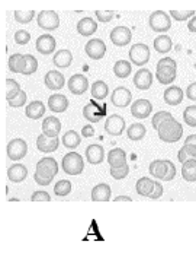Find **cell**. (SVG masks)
Masks as SVG:
<instances>
[{
  "label": "cell",
  "mask_w": 196,
  "mask_h": 254,
  "mask_svg": "<svg viewBox=\"0 0 196 254\" xmlns=\"http://www.w3.org/2000/svg\"><path fill=\"white\" fill-rule=\"evenodd\" d=\"M151 113H153V105L148 100H137L131 105V114L135 119H140V120L147 119Z\"/></svg>",
  "instance_id": "16"
},
{
  "label": "cell",
  "mask_w": 196,
  "mask_h": 254,
  "mask_svg": "<svg viewBox=\"0 0 196 254\" xmlns=\"http://www.w3.org/2000/svg\"><path fill=\"white\" fill-rule=\"evenodd\" d=\"M105 158V151L100 145H90L86 148V161L92 165H99Z\"/></svg>",
  "instance_id": "27"
},
{
  "label": "cell",
  "mask_w": 196,
  "mask_h": 254,
  "mask_svg": "<svg viewBox=\"0 0 196 254\" xmlns=\"http://www.w3.org/2000/svg\"><path fill=\"white\" fill-rule=\"evenodd\" d=\"M96 18L100 22H111L112 18L115 16V12L114 10H96Z\"/></svg>",
  "instance_id": "49"
},
{
  "label": "cell",
  "mask_w": 196,
  "mask_h": 254,
  "mask_svg": "<svg viewBox=\"0 0 196 254\" xmlns=\"http://www.w3.org/2000/svg\"><path fill=\"white\" fill-rule=\"evenodd\" d=\"M37 51L42 56H49L52 54L55 47H57V43H55V38L51 35V34H42L38 40H37Z\"/></svg>",
  "instance_id": "15"
},
{
  "label": "cell",
  "mask_w": 196,
  "mask_h": 254,
  "mask_svg": "<svg viewBox=\"0 0 196 254\" xmlns=\"http://www.w3.org/2000/svg\"><path fill=\"white\" fill-rule=\"evenodd\" d=\"M114 73H115V76L119 77V79H125V77H128L132 73V66L126 60H118L114 64Z\"/></svg>",
  "instance_id": "37"
},
{
  "label": "cell",
  "mask_w": 196,
  "mask_h": 254,
  "mask_svg": "<svg viewBox=\"0 0 196 254\" xmlns=\"http://www.w3.org/2000/svg\"><path fill=\"white\" fill-rule=\"evenodd\" d=\"M129 60L135 66H140V67L146 66L150 60V49L147 44H143V43L132 44V47L129 50Z\"/></svg>",
  "instance_id": "6"
},
{
  "label": "cell",
  "mask_w": 196,
  "mask_h": 254,
  "mask_svg": "<svg viewBox=\"0 0 196 254\" xmlns=\"http://www.w3.org/2000/svg\"><path fill=\"white\" fill-rule=\"evenodd\" d=\"M115 202H132V199L131 197H126V196H118L115 199Z\"/></svg>",
  "instance_id": "58"
},
{
  "label": "cell",
  "mask_w": 196,
  "mask_h": 254,
  "mask_svg": "<svg viewBox=\"0 0 196 254\" xmlns=\"http://www.w3.org/2000/svg\"><path fill=\"white\" fill-rule=\"evenodd\" d=\"M167 162H169V173H167V176H166V178H164L163 181H172L173 178L176 177V174H177L176 165L173 164L172 161H169V159H167Z\"/></svg>",
  "instance_id": "54"
},
{
  "label": "cell",
  "mask_w": 196,
  "mask_h": 254,
  "mask_svg": "<svg viewBox=\"0 0 196 254\" xmlns=\"http://www.w3.org/2000/svg\"><path fill=\"white\" fill-rule=\"evenodd\" d=\"M38 26L44 31H54L60 26V16L54 10H41L38 13Z\"/></svg>",
  "instance_id": "8"
},
{
  "label": "cell",
  "mask_w": 196,
  "mask_h": 254,
  "mask_svg": "<svg viewBox=\"0 0 196 254\" xmlns=\"http://www.w3.org/2000/svg\"><path fill=\"white\" fill-rule=\"evenodd\" d=\"M26 92L25 91H21L13 100H10V101H7V104L10 105V107H22L25 105V102H26Z\"/></svg>",
  "instance_id": "50"
},
{
  "label": "cell",
  "mask_w": 196,
  "mask_h": 254,
  "mask_svg": "<svg viewBox=\"0 0 196 254\" xmlns=\"http://www.w3.org/2000/svg\"><path fill=\"white\" fill-rule=\"evenodd\" d=\"M170 18H173L174 21L177 22H182V21H189L195 16V10L191 9V10H170L169 12Z\"/></svg>",
  "instance_id": "41"
},
{
  "label": "cell",
  "mask_w": 196,
  "mask_h": 254,
  "mask_svg": "<svg viewBox=\"0 0 196 254\" xmlns=\"http://www.w3.org/2000/svg\"><path fill=\"white\" fill-rule=\"evenodd\" d=\"M37 70H38V60L34 56L26 54V63H25V70L22 75L29 76V75H34Z\"/></svg>",
  "instance_id": "42"
},
{
  "label": "cell",
  "mask_w": 196,
  "mask_h": 254,
  "mask_svg": "<svg viewBox=\"0 0 196 254\" xmlns=\"http://www.w3.org/2000/svg\"><path fill=\"white\" fill-rule=\"evenodd\" d=\"M84 51H86V54H87L90 59H93V60H100V59H103L105 54H106V44H105L102 40H99V38H93V40H90V41L84 46Z\"/></svg>",
  "instance_id": "12"
},
{
  "label": "cell",
  "mask_w": 196,
  "mask_h": 254,
  "mask_svg": "<svg viewBox=\"0 0 196 254\" xmlns=\"http://www.w3.org/2000/svg\"><path fill=\"white\" fill-rule=\"evenodd\" d=\"M188 29H189L191 32L196 34V16H194L192 19L188 21Z\"/></svg>",
  "instance_id": "57"
},
{
  "label": "cell",
  "mask_w": 196,
  "mask_h": 254,
  "mask_svg": "<svg viewBox=\"0 0 196 254\" xmlns=\"http://www.w3.org/2000/svg\"><path fill=\"white\" fill-rule=\"evenodd\" d=\"M6 153L9 156V159L12 161H21L24 159L28 153V143L25 142L24 139H12L9 143H7V148H6Z\"/></svg>",
  "instance_id": "7"
},
{
  "label": "cell",
  "mask_w": 196,
  "mask_h": 254,
  "mask_svg": "<svg viewBox=\"0 0 196 254\" xmlns=\"http://www.w3.org/2000/svg\"><path fill=\"white\" fill-rule=\"evenodd\" d=\"M72 191V183L69 180H60L55 186H54V193L60 197H64L67 194H70Z\"/></svg>",
  "instance_id": "40"
},
{
  "label": "cell",
  "mask_w": 196,
  "mask_h": 254,
  "mask_svg": "<svg viewBox=\"0 0 196 254\" xmlns=\"http://www.w3.org/2000/svg\"><path fill=\"white\" fill-rule=\"evenodd\" d=\"M89 89V80L84 75H73L69 79V91L73 95H83Z\"/></svg>",
  "instance_id": "14"
},
{
  "label": "cell",
  "mask_w": 196,
  "mask_h": 254,
  "mask_svg": "<svg viewBox=\"0 0 196 254\" xmlns=\"http://www.w3.org/2000/svg\"><path fill=\"white\" fill-rule=\"evenodd\" d=\"M109 173H111L112 178H115V180H123L129 174V165L126 164L121 168H109Z\"/></svg>",
  "instance_id": "47"
},
{
  "label": "cell",
  "mask_w": 196,
  "mask_h": 254,
  "mask_svg": "<svg viewBox=\"0 0 196 254\" xmlns=\"http://www.w3.org/2000/svg\"><path fill=\"white\" fill-rule=\"evenodd\" d=\"M111 102L115 107L125 108V107H128L132 102V92L128 88H125V86H118L112 92V95H111Z\"/></svg>",
  "instance_id": "11"
},
{
  "label": "cell",
  "mask_w": 196,
  "mask_h": 254,
  "mask_svg": "<svg viewBox=\"0 0 196 254\" xmlns=\"http://www.w3.org/2000/svg\"><path fill=\"white\" fill-rule=\"evenodd\" d=\"M81 143V137L77 131L74 130H69L64 136H63V145L67 149H76L78 145Z\"/></svg>",
  "instance_id": "38"
},
{
  "label": "cell",
  "mask_w": 196,
  "mask_h": 254,
  "mask_svg": "<svg viewBox=\"0 0 196 254\" xmlns=\"http://www.w3.org/2000/svg\"><path fill=\"white\" fill-rule=\"evenodd\" d=\"M134 85L137 89L140 91H147L153 85V73L148 69H140L135 75H134Z\"/></svg>",
  "instance_id": "18"
},
{
  "label": "cell",
  "mask_w": 196,
  "mask_h": 254,
  "mask_svg": "<svg viewBox=\"0 0 196 254\" xmlns=\"http://www.w3.org/2000/svg\"><path fill=\"white\" fill-rule=\"evenodd\" d=\"M169 119H173L172 113H169V111H158V113H156V114L153 116L151 125H153V127L157 130L158 126H160L164 120H169Z\"/></svg>",
  "instance_id": "45"
},
{
  "label": "cell",
  "mask_w": 196,
  "mask_h": 254,
  "mask_svg": "<svg viewBox=\"0 0 196 254\" xmlns=\"http://www.w3.org/2000/svg\"><path fill=\"white\" fill-rule=\"evenodd\" d=\"M183 120L188 126L196 127V105H189L183 111Z\"/></svg>",
  "instance_id": "43"
},
{
  "label": "cell",
  "mask_w": 196,
  "mask_h": 254,
  "mask_svg": "<svg viewBox=\"0 0 196 254\" xmlns=\"http://www.w3.org/2000/svg\"><path fill=\"white\" fill-rule=\"evenodd\" d=\"M35 16V10H16L15 19L19 24H29Z\"/></svg>",
  "instance_id": "44"
},
{
  "label": "cell",
  "mask_w": 196,
  "mask_h": 254,
  "mask_svg": "<svg viewBox=\"0 0 196 254\" xmlns=\"http://www.w3.org/2000/svg\"><path fill=\"white\" fill-rule=\"evenodd\" d=\"M28 177V168L24 164H13L7 168V178L12 183H22Z\"/></svg>",
  "instance_id": "26"
},
{
  "label": "cell",
  "mask_w": 196,
  "mask_h": 254,
  "mask_svg": "<svg viewBox=\"0 0 196 254\" xmlns=\"http://www.w3.org/2000/svg\"><path fill=\"white\" fill-rule=\"evenodd\" d=\"M81 136L83 137H93L95 136V128L93 126H84L81 128Z\"/></svg>",
  "instance_id": "56"
},
{
  "label": "cell",
  "mask_w": 196,
  "mask_h": 254,
  "mask_svg": "<svg viewBox=\"0 0 196 254\" xmlns=\"http://www.w3.org/2000/svg\"><path fill=\"white\" fill-rule=\"evenodd\" d=\"M177 159H179V162L183 165L188 159H191V156L188 155V152H186V149H185V148H182V149H179V152H177Z\"/></svg>",
  "instance_id": "55"
},
{
  "label": "cell",
  "mask_w": 196,
  "mask_h": 254,
  "mask_svg": "<svg viewBox=\"0 0 196 254\" xmlns=\"http://www.w3.org/2000/svg\"><path fill=\"white\" fill-rule=\"evenodd\" d=\"M148 24H150V28L156 32H167L172 28V19L167 12L156 10L150 15Z\"/></svg>",
  "instance_id": "5"
},
{
  "label": "cell",
  "mask_w": 196,
  "mask_h": 254,
  "mask_svg": "<svg viewBox=\"0 0 196 254\" xmlns=\"http://www.w3.org/2000/svg\"><path fill=\"white\" fill-rule=\"evenodd\" d=\"M25 63H26V56L21 54V53H16V54H12L9 57L7 66H9V70L13 73H24Z\"/></svg>",
  "instance_id": "31"
},
{
  "label": "cell",
  "mask_w": 196,
  "mask_h": 254,
  "mask_svg": "<svg viewBox=\"0 0 196 254\" xmlns=\"http://www.w3.org/2000/svg\"><path fill=\"white\" fill-rule=\"evenodd\" d=\"M125 130V120L119 114H112L105 122V131L111 136H121Z\"/></svg>",
  "instance_id": "10"
},
{
  "label": "cell",
  "mask_w": 196,
  "mask_h": 254,
  "mask_svg": "<svg viewBox=\"0 0 196 254\" xmlns=\"http://www.w3.org/2000/svg\"><path fill=\"white\" fill-rule=\"evenodd\" d=\"M31 200L32 202H49L51 200V196H49L47 191H35V193H32Z\"/></svg>",
  "instance_id": "51"
},
{
  "label": "cell",
  "mask_w": 196,
  "mask_h": 254,
  "mask_svg": "<svg viewBox=\"0 0 196 254\" xmlns=\"http://www.w3.org/2000/svg\"><path fill=\"white\" fill-rule=\"evenodd\" d=\"M132 40V32L126 26H115L111 32V41L112 44L118 47H125L131 43Z\"/></svg>",
  "instance_id": "9"
},
{
  "label": "cell",
  "mask_w": 196,
  "mask_h": 254,
  "mask_svg": "<svg viewBox=\"0 0 196 254\" xmlns=\"http://www.w3.org/2000/svg\"><path fill=\"white\" fill-rule=\"evenodd\" d=\"M183 148L186 149V152H188V155H189L191 158L196 159V134H191V136H188V137L185 139Z\"/></svg>",
  "instance_id": "46"
},
{
  "label": "cell",
  "mask_w": 196,
  "mask_h": 254,
  "mask_svg": "<svg viewBox=\"0 0 196 254\" xmlns=\"http://www.w3.org/2000/svg\"><path fill=\"white\" fill-rule=\"evenodd\" d=\"M15 41L19 46H25V44H28L31 41V34L28 31H25V29H19V31L15 32Z\"/></svg>",
  "instance_id": "48"
},
{
  "label": "cell",
  "mask_w": 196,
  "mask_h": 254,
  "mask_svg": "<svg viewBox=\"0 0 196 254\" xmlns=\"http://www.w3.org/2000/svg\"><path fill=\"white\" fill-rule=\"evenodd\" d=\"M44 82H45V86L51 89V91H60L63 89L64 83H66V79L63 76L61 72L58 70H49L48 73L44 77Z\"/></svg>",
  "instance_id": "19"
},
{
  "label": "cell",
  "mask_w": 196,
  "mask_h": 254,
  "mask_svg": "<svg viewBox=\"0 0 196 254\" xmlns=\"http://www.w3.org/2000/svg\"><path fill=\"white\" fill-rule=\"evenodd\" d=\"M58 173V164L54 158H42L37 164V173L34 174V180L39 186H49L51 181Z\"/></svg>",
  "instance_id": "1"
},
{
  "label": "cell",
  "mask_w": 196,
  "mask_h": 254,
  "mask_svg": "<svg viewBox=\"0 0 196 254\" xmlns=\"http://www.w3.org/2000/svg\"><path fill=\"white\" fill-rule=\"evenodd\" d=\"M52 63L58 69H67L73 63V54L70 50H60L57 51L52 57Z\"/></svg>",
  "instance_id": "24"
},
{
  "label": "cell",
  "mask_w": 196,
  "mask_h": 254,
  "mask_svg": "<svg viewBox=\"0 0 196 254\" xmlns=\"http://www.w3.org/2000/svg\"><path fill=\"white\" fill-rule=\"evenodd\" d=\"M153 47L160 54H167L173 49L172 38L169 35H166V34H161V35L156 37V40L153 43Z\"/></svg>",
  "instance_id": "32"
},
{
  "label": "cell",
  "mask_w": 196,
  "mask_h": 254,
  "mask_svg": "<svg viewBox=\"0 0 196 254\" xmlns=\"http://www.w3.org/2000/svg\"><path fill=\"white\" fill-rule=\"evenodd\" d=\"M61 168L69 176H78L84 170V161H83L81 155H78L77 152H69L63 156Z\"/></svg>",
  "instance_id": "4"
},
{
  "label": "cell",
  "mask_w": 196,
  "mask_h": 254,
  "mask_svg": "<svg viewBox=\"0 0 196 254\" xmlns=\"http://www.w3.org/2000/svg\"><path fill=\"white\" fill-rule=\"evenodd\" d=\"M163 191H164L163 186H161L158 181H156V184H154V190H153V193L150 194V199H153V200L160 199V197L163 196Z\"/></svg>",
  "instance_id": "52"
},
{
  "label": "cell",
  "mask_w": 196,
  "mask_h": 254,
  "mask_svg": "<svg viewBox=\"0 0 196 254\" xmlns=\"http://www.w3.org/2000/svg\"><path fill=\"white\" fill-rule=\"evenodd\" d=\"M45 114V105L41 101H32L28 104L26 110H25V116L31 120H39L42 119Z\"/></svg>",
  "instance_id": "28"
},
{
  "label": "cell",
  "mask_w": 196,
  "mask_h": 254,
  "mask_svg": "<svg viewBox=\"0 0 196 254\" xmlns=\"http://www.w3.org/2000/svg\"><path fill=\"white\" fill-rule=\"evenodd\" d=\"M60 131H61V122L57 117L49 116L42 122V134L48 137H58Z\"/></svg>",
  "instance_id": "20"
},
{
  "label": "cell",
  "mask_w": 196,
  "mask_h": 254,
  "mask_svg": "<svg viewBox=\"0 0 196 254\" xmlns=\"http://www.w3.org/2000/svg\"><path fill=\"white\" fill-rule=\"evenodd\" d=\"M112 196V190L109 187V184L100 183L98 186L93 187L92 190V200L93 202H109Z\"/></svg>",
  "instance_id": "23"
},
{
  "label": "cell",
  "mask_w": 196,
  "mask_h": 254,
  "mask_svg": "<svg viewBox=\"0 0 196 254\" xmlns=\"http://www.w3.org/2000/svg\"><path fill=\"white\" fill-rule=\"evenodd\" d=\"M60 146V139L58 137H48L45 134H39L37 139V148L44 153L55 152Z\"/></svg>",
  "instance_id": "17"
},
{
  "label": "cell",
  "mask_w": 196,
  "mask_h": 254,
  "mask_svg": "<svg viewBox=\"0 0 196 254\" xmlns=\"http://www.w3.org/2000/svg\"><path fill=\"white\" fill-rule=\"evenodd\" d=\"M108 162L111 168H121L123 165H126V153L123 149L115 148L108 153Z\"/></svg>",
  "instance_id": "25"
},
{
  "label": "cell",
  "mask_w": 196,
  "mask_h": 254,
  "mask_svg": "<svg viewBox=\"0 0 196 254\" xmlns=\"http://www.w3.org/2000/svg\"><path fill=\"white\" fill-rule=\"evenodd\" d=\"M146 133H147V128L141 123H134V125H131V126L128 127V130H126V136L131 140H134V142L141 140L146 136Z\"/></svg>",
  "instance_id": "35"
},
{
  "label": "cell",
  "mask_w": 196,
  "mask_h": 254,
  "mask_svg": "<svg viewBox=\"0 0 196 254\" xmlns=\"http://www.w3.org/2000/svg\"><path fill=\"white\" fill-rule=\"evenodd\" d=\"M90 92H92V97H93L95 100H100V101H102V100H105V98L108 97L109 88H108L106 82H103V80H96V82L92 85Z\"/></svg>",
  "instance_id": "36"
},
{
  "label": "cell",
  "mask_w": 196,
  "mask_h": 254,
  "mask_svg": "<svg viewBox=\"0 0 196 254\" xmlns=\"http://www.w3.org/2000/svg\"><path fill=\"white\" fill-rule=\"evenodd\" d=\"M148 171L150 174L154 178H158V180H164L167 173H169V162L167 159H157V161H153L148 167Z\"/></svg>",
  "instance_id": "21"
},
{
  "label": "cell",
  "mask_w": 196,
  "mask_h": 254,
  "mask_svg": "<svg viewBox=\"0 0 196 254\" xmlns=\"http://www.w3.org/2000/svg\"><path fill=\"white\" fill-rule=\"evenodd\" d=\"M98 31V22L92 18H83L77 24V32L83 37H90Z\"/></svg>",
  "instance_id": "29"
},
{
  "label": "cell",
  "mask_w": 196,
  "mask_h": 254,
  "mask_svg": "<svg viewBox=\"0 0 196 254\" xmlns=\"http://www.w3.org/2000/svg\"><path fill=\"white\" fill-rule=\"evenodd\" d=\"M163 98H164V102L166 104H169V105H179L180 102L183 101V91L179 88V86H170V88H167L166 91H164V95H163Z\"/></svg>",
  "instance_id": "30"
},
{
  "label": "cell",
  "mask_w": 196,
  "mask_h": 254,
  "mask_svg": "<svg viewBox=\"0 0 196 254\" xmlns=\"http://www.w3.org/2000/svg\"><path fill=\"white\" fill-rule=\"evenodd\" d=\"M177 77V64L170 57H163L157 63L156 79L161 85H170Z\"/></svg>",
  "instance_id": "3"
},
{
  "label": "cell",
  "mask_w": 196,
  "mask_h": 254,
  "mask_svg": "<svg viewBox=\"0 0 196 254\" xmlns=\"http://www.w3.org/2000/svg\"><path fill=\"white\" fill-rule=\"evenodd\" d=\"M83 116L90 123H99L105 116V108L99 107L95 101H89L83 107Z\"/></svg>",
  "instance_id": "13"
},
{
  "label": "cell",
  "mask_w": 196,
  "mask_h": 254,
  "mask_svg": "<svg viewBox=\"0 0 196 254\" xmlns=\"http://www.w3.org/2000/svg\"><path fill=\"white\" fill-rule=\"evenodd\" d=\"M158 137L166 143H176L183 136V126L173 117L169 120H164L157 128Z\"/></svg>",
  "instance_id": "2"
},
{
  "label": "cell",
  "mask_w": 196,
  "mask_h": 254,
  "mask_svg": "<svg viewBox=\"0 0 196 254\" xmlns=\"http://www.w3.org/2000/svg\"><path fill=\"white\" fill-rule=\"evenodd\" d=\"M48 108L52 113H64L69 108V100L63 94H52L48 98Z\"/></svg>",
  "instance_id": "22"
},
{
  "label": "cell",
  "mask_w": 196,
  "mask_h": 254,
  "mask_svg": "<svg viewBox=\"0 0 196 254\" xmlns=\"http://www.w3.org/2000/svg\"><path fill=\"white\" fill-rule=\"evenodd\" d=\"M21 91H22V89H21V86H19V83H18L16 80H13V79H6V100H7V101L13 100Z\"/></svg>",
  "instance_id": "39"
},
{
  "label": "cell",
  "mask_w": 196,
  "mask_h": 254,
  "mask_svg": "<svg viewBox=\"0 0 196 254\" xmlns=\"http://www.w3.org/2000/svg\"><path fill=\"white\" fill-rule=\"evenodd\" d=\"M182 177L183 180L189 181V183H195L196 181V159H188L183 165H182Z\"/></svg>",
  "instance_id": "34"
},
{
  "label": "cell",
  "mask_w": 196,
  "mask_h": 254,
  "mask_svg": "<svg viewBox=\"0 0 196 254\" xmlns=\"http://www.w3.org/2000/svg\"><path fill=\"white\" fill-rule=\"evenodd\" d=\"M154 184H156V180H151L150 177H141L135 184V190L140 196L150 197V194L154 190Z\"/></svg>",
  "instance_id": "33"
},
{
  "label": "cell",
  "mask_w": 196,
  "mask_h": 254,
  "mask_svg": "<svg viewBox=\"0 0 196 254\" xmlns=\"http://www.w3.org/2000/svg\"><path fill=\"white\" fill-rule=\"evenodd\" d=\"M186 97L191 100V101L196 102V82L191 83L186 89Z\"/></svg>",
  "instance_id": "53"
}]
</instances>
